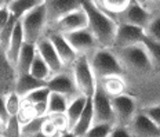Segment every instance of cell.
Returning <instances> with one entry per match:
<instances>
[{
	"instance_id": "cell-1",
	"label": "cell",
	"mask_w": 160,
	"mask_h": 137,
	"mask_svg": "<svg viewBox=\"0 0 160 137\" xmlns=\"http://www.w3.org/2000/svg\"><path fill=\"white\" fill-rule=\"evenodd\" d=\"M82 6L88 17V31L94 36L98 49H113L119 24L111 14L97 7L91 0H82Z\"/></svg>"
},
{
	"instance_id": "cell-2",
	"label": "cell",
	"mask_w": 160,
	"mask_h": 137,
	"mask_svg": "<svg viewBox=\"0 0 160 137\" xmlns=\"http://www.w3.org/2000/svg\"><path fill=\"white\" fill-rule=\"evenodd\" d=\"M87 57L97 81L106 76L123 75V68L112 49H97Z\"/></svg>"
},
{
	"instance_id": "cell-3",
	"label": "cell",
	"mask_w": 160,
	"mask_h": 137,
	"mask_svg": "<svg viewBox=\"0 0 160 137\" xmlns=\"http://www.w3.org/2000/svg\"><path fill=\"white\" fill-rule=\"evenodd\" d=\"M73 73V79H75L76 87H78L79 93L86 97H92L98 86V81H97L94 72L90 65L88 57L87 55H79L75 64L71 68Z\"/></svg>"
},
{
	"instance_id": "cell-4",
	"label": "cell",
	"mask_w": 160,
	"mask_h": 137,
	"mask_svg": "<svg viewBox=\"0 0 160 137\" xmlns=\"http://www.w3.org/2000/svg\"><path fill=\"white\" fill-rule=\"evenodd\" d=\"M24 32V38L26 43L36 45L43 38V29L47 24V17H46V3L39 7L33 8L28 14H25L19 19Z\"/></svg>"
},
{
	"instance_id": "cell-5",
	"label": "cell",
	"mask_w": 160,
	"mask_h": 137,
	"mask_svg": "<svg viewBox=\"0 0 160 137\" xmlns=\"http://www.w3.org/2000/svg\"><path fill=\"white\" fill-rule=\"evenodd\" d=\"M112 101V108L115 113V121L116 126H123V128H128L135 115L139 112L138 103L132 96L123 94L119 97H113L111 98Z\"/></svg>"
},
{
	"instance_id": "cell-6",
	"label": "cell",
	"mask_w": 160,
	"mask_h": 137,
	"mask_svg": "<svg viewBox=\"0 0 160 137\" xmlns=\"http://www.w3.org/2000/svg\"><path fill=\"white\" fill-rule=\"evenodd\" d=\"M91 100H92V109H94V125H97V123H112V125H116L111 97L106 94L99 86H97V90L94 96L91 97Z\"/></svg>"
},
{
	"instance_id": "cell-7",
	"label": "cell",
	"mask_w": 160,
	"mask_h": 137,
	"mask_svg": "<svg viewBox=\"0 0 160 137\" xmlns=\"http://www.w3.org/2000/svg\"><path fill=\"white\" fill-rule=\"evenodd\" d=\"M82 8V0H46L47 24L55 25L71 13Z\"/></svg>"
},
{
	"instance_id": "cell-8",
	"label": "cell",
	"mask_w": 160,
	"mask_h": 137,
	"mask_svg": "<svg viewBox=\"0 0 160 137\" xmlns=\"http://www.w3.org/2000/svg\"><path fill=\"white\" fill-rule=\"evenodd\" d=\"M47 87L51 93H59V94L66 96L71 101L73 98H76L78 96H80L71 69H65V71H62L61 73L54 75L48 81Z\"/></svg>"
},
{
	"instance_id": "cell-9",
	"label": "cell",
	"mask_w": 160,
	"mask_h": 137,
	"mask_svg": "<svg viewBox=\"0 0 160 137\" xmlns=\"http://www.w3.org/2000/svg\"><path fill=\"white\" fill-rule=\"evenodd\" d=\"M51 28H52L51 32H58V33H61V35L82 31V29H88L87 13L84 11V8H83V6H82V8L71 13V14L66 15L65 18H62L61 21L57 22L55 25H52Z\"/></svg>"
},
{
	"instance_id": "cell-10",
	"label": "cell",
	"mask_w": 160,
	"mask_h": 137,
	"mask_svg": "<svg viewBox=\"0 0 160 137\" xmlns=\"http://www.w3.org/2000/svg\"><path fill=\"white\" fill-rule=\"evenodd\" d=\"M113 17V15H112ZM118 18V24H124V25H131V26H138L145 31L146 26L151 24V14L145 10V7L139 6L137 2H132L130 7L126 11L120 13L115 15Z\"/></svg>"
},
{
	"instance_id": "cell-11",
	"label": "cell",
	"mask_w": 160,
	"mask_h": 137,
	"mask_svg": "<svg viewBox=\"0 0 160 137\" xmlns=\"http://www.w3.org/2000/svg\"><path fill=\"white\" fill-rule=\"evenodd\" d=\"M64 36L78 55H90L94 50L98 49L94 36H92V33L88 29H82V31L65 33Z\"/></svg>"
},
{
	"instance_id": "cell-12",
	"label": "cell",
	"mask_w": 160,
	"mask_h": 137,
	"mask_svg": "<svg viewBox=\"0 0 160 137\" xmlns=\"http://www.w3.org/2000/svg\"><path fill=\"white\" fill-rule=\"evenodd\" d=\"M145 39V31L138 26L124 25L119 24L118 35H116V40L113 49H127L132 46L141 45V42Z\"/></svg>"
},
{
	"instance_id": "cell-13",
	"label": "cell",
	"mask_w": 160,
	"mask_h": 137,
	"mask_svg": "<svg viewBox=\"0 0 160 137\" xmlns=\"http://www.w3.org/2000/svg\"><path fill=\"white\" fill-rule=\"evenodd\" d=\"M36 49H38L39 55L46 61V64L50 66V69L52 71L54 75L65 71V66L62 64L58 53H57L55 47L52 46V43L50 42V39L47 36H43V38L36 43Z\"/></svg>"
},
{
	"instance_id": "cell-14",
	"label": "cell",
	"mask_w": 160,
	"mask_h": 137,
	"mask_svg": "<svg viewBox=\"0 0 160 137\" xmlns=\"http://www.w3.org/2000/svg\"><path fill=\"white\" fill-rule=\"evenodd\" d=\"M47 38L50 39V42L52 43V46L55 47L57 53H58L59 58H61V61H62V64L65 66V69H71L79 55L76 54V51L68 43V40L65 39V36L61 35V33H58V32H51L47 35Z\"/></svg>"
},
{
	"instance_id": "cell-15",
	"label": "cell",
	"mask_w": 160,
	"mask_h": 137,
	"mask_svg": "<svg viewBox=\"0 0 160 137\" xmlns=\"http://www.w3.org/2000/svg\"><path fill=\"white\" fill-rule=\"evenodd\" d=\"M127 129L131 137H160V128H158L141 109Z\"/></svg>"
},
{
	"instance_id": "cell-16",
	"label": "cell",
	"mask_w": 160,
	"mask_h": 137,
	"mask_svg": "<svg viewBox=\"0 0 160 137\" xmlns=\"http://www.w3.org/2000/svg\"><path fill=\"white\" fill-rule=\"evenodd\" d=\"M98 86L108 94L111 98L127 94V83L122 75L106 76V78L98 79Z\"/></svg>"
},
{
	"instance_id": "cell-17",
	"label": "cell",
	"mask_w": 160,
	"mask_h": 137,
	"mask_svg": "<svg viewBox=\"0 0 160 137\" xmlns=\"http://www.w3.org/2000/svg\"><path fill=\"white\" fill-rule=\"evenodd\" d=\"M46 86H47V83L33 78L31 73H18V78H17V83H15V93L21 98H25L31 93L42 87H46Z\"/></svg>"
},
{
	"instance_id": "cell-18",
	"label": "cell",
	"mask_w": 160,
	"mask_h": 137,
	"mask_svg": "<svg viewBox=\"0 0 160 137\" xmlns=\"http://www.w3.org/2000/svg\"><path fill=\"white\" fill-rule=\"evenodd\" d=\"M18 78L15 66L10 64L4 54H2V96H7L15 92V83Z\"/></svg>"
},
{
	"instance_id": "cell-19",
	"label": "cell",
	"mask_w": 160,
	"mask_h": 137,
	"mask_svg": "<svg viewBox=\"0 0 160 137\" xmlns=\"http://www.w3.org/2000/svg\"><path fill=\"white\" fill-rule=\"evenodd\" d=\"M24 43H25V38H24V32H22V26H21V22H18L15 31H14V35H12L11 40L8 43V47L4 53L2 54L6 55V58L10 61V64L12 66L17 65V61H18V57L21 54V50L24 47Z\"/></svg>"
},
{
	"instance_id": "cell-20",
	"label": "cell",
	"mask_w": 160,
	"mask_h": 137,
	"mask_svg": "<svg viewBox=\"0 0 160 137\" xmlns=\"http://www.w3.org/2000/svg\"><path fill=\"white\" fill-rule=\"evenodd\" d=\"M94 126V109H92V100L88 97L87 105H86L84 111H83L82 116L78 121L71 132H73L78 137H86V134L90 132V129Z\"/></svg>"
},
{
	"instance_id": "cell-21",
	"label": "cell",
	"mask_w": 160,
	"mask_h": 137,
	"mask_svg": "<svg viewBox=\"0 0 160 137\" xmlns=\"http://www.w3.org/2000/svg\"><path fill=\"white\" fill-rule=\"evenodd\" d=\"M36 54H38V49H36V45H32V43H24V47L21 50V54L18 57V61H17L15 69L18 73H29L31 71V66L33 64L36 58Z\"/></svg>"
},
{
	"instance_id": "cell-22",
	"label": "cell",
	"mask_w": 160,
	"mask_h": 137,
	"mask_svg": "<svg viewBox=\"0 0 160 137\" xmlns=\"http://www.w3.org/2000/svg\"><path fill=\"white\" fill-rule=\"evenodd\" d=\"M44 3L46 0H11L7 3V7L17 19H21L25 14H28L33 8L39 7Z\"/></svg>"
},
{
	"instance_id": "cell-23",
	"label": "cell",
	"mask_w": 160,
	"mask_h": 137,
	"mask_svg": "<svg viewBox=\"0 0 160 137\" xmlns=\"http://www.w3.org/2000/svg\"><path fill=\"white\" fill-rule=\"evenodd\" d=\"M87 101H88V97L80 94L69 103V107H68V109H66V115H68L69 123H71V130L75 128V125L80 119L86 105H87Z\"/></svg>"
},
{
	"instance_id": "cell-24",
	"label": "cell",
	"mask_w": 160,
	"mask_h": 137,
	"mask_svg": "<svg viewBox=\"0 0 160 137\" xmlns=\"http://www.w3.org/2000/svg\"><path fill=\"white\" fill-rule=\"evenodd\" d=\"M29 73H31L33 78L39 79V81H42V82H46V83H48L50 79L54 76V73H52V71L50 69V66L46 64L44 60L39 55V53L36 54V58L31 66Z\"/></svg>"
},
{
	"instance_id": "cell-25",
	"label": "cell",
	"mask_w": 160,
	"mask_h": 137,
	"mask_svg": "<svg viewBox=\"0 0 160 137\" xmlns=\"http://www.w3.org/2000/svg\"><path fill=\"white\" fill-rule=\"evenodd\" d=\"M141 45H142V47L145 49L146 54H148V58H149V61H151V64L153 65V68L160 72V45L152 42L151 39H148L146 36L144 40L141 42Z\"/></svg>"
},
{
	"instance_id": "cell-26",
	"label": "cell",
	"mask_w": 160,
	"mask_h": 137,
	"mask_svg": "<svg viewBox=\"0 0 160 137\" xmlns=\"http://www.w3.org/2000/svg\"><path fill=\"white\" fill-rule=\"evenodd\" d=\"M47 103H48V113H51V112H66L71 100L64 94L50 92Z\"/></svg>"
},
{
	"instance_id": "cell-27",
	"label": "cell",
	"mask_w": 160,
	"mask_h": 137,
	"mask_svg": "<svg viewBox=\"0 0 160 137\" xmlns=\"http://www.w3.org/2000/svg\"><path fill=\"white\" fill-rule=\"evenodd\" d=\"M132 2L135 0H104L102 10L111 15H118L120 13L126 11Z\"/></svg>"
},
{
	"instance_id": "cell-28",
	"label": "cell",
	"mask_w": 160,
	"mask_h": 137,
	"mask_svg": "<svg viewBox=\"0 0 160 137\" xmlns=\"http://www.w3.org/2000/svg\"><path fill=\"white\" fill-rule=\"evenodd\" d=\"M47 118L52 122V125L55 126L61 134L71 132V123H69V118L66 115V112H51L47 113Z\"/></svg>"
},
{
	"instance_id": "cell-29",
	"label": "cell",
	"mask_w": 160,
	"mask_h": 137,
	"mask_svg": "<svg viewBox=\"0 0 160 137\" xmlns=\"http://www.w3.org/2000/svg\"><path fill=\"white\" fill-rule=\"evenodd\" d=\"M0 137H22V125L17 116H12L7 125L0 126Z\"/></svg>"
},
{
	"instance_id": "cell-30",
	"label": "cell",
	"mask_w": 160,
	"mask_h": 137,
	"mask_svg": "<svg viewBox=\"0 0 160 137\" xmlns=\"http://www.w3.org/2000/svg\"><path fill=\"white\" fill-rule=\"evenodd\" d=\"M17 118H18L21 125H25V123L31 122L33 119L39 118V116H38V113H36L35 105L25 101V100H22V105H21V108H19L18 113H17Z\"/></svg>"
},
{
	"instance_id": "cell-31",
	"label": "cell",
	"mask_w": 160,
	"mask_h": 137,
	"mask_svg": "<svg viewBox=\"0 0 160 137\" xmlns=\"http://www.w3.org/2000/svg\"><path fill=\"white\" fill-rule=\"evenodd\" d=\"M0 100L4 101L6 108H7L10 115L17 116V113H18L19 108H21V105H22V98L21 97L14 92V93H10V94H7V96H2V98Z\"/></svg>"
},
{
	"instance_id": "cell-32",
	"label": "cell",
	"mask_w": 160,
	"mask_h": 137,
	"mask_svg": "<svg viewBox=\"0 0 160 137\" xmlns=\"http://www.w3.org/2000/svg\"><path fill=\"white\" fill-rule=\"evenodd\" d=\"M115 126L112 123H97L90 129L86 137H111Z\"/></svg>"
},
{
	"instance_id": "cell-33",
	"label": "cell",
	"mask_w": 160,
	"mask_h": 137,
	"mask_svg": "<svg viewBox=\"0 0 160 137\" xmlns=\"http://www.w3.org/2000/svg\"><path fill=\"white\" fill-rule=\"evenodd\" d=\"M44 118H36L33 121L22 125V137H35L42 132V123Z\"/></svg>"
},
{
	"instance_id": "cell-34",
	"label": "cell",
	"mask_w": 160,
	"mask_h": 137,
	"mask_svg": "<svg viewBox=\"0 0 160 137\" xmlns=\"http://www.w3.org/2000/svg\"><path fill=\"white\" fill-rule=\"evenodd\" d=\"M48 96H50V90H48L47 86H46V87H42V89L36 90V92L31 93V94L26 96L25 98H22V100H25V101H28V103H31V104L35 105V104H39V103L48 101Z\"/></svg>"
},
{
	"instance_id": "cell-35",
	"label": "cell",
	"mask_w": 160,
	"mask_h": 137,
	"mask_svg": "<svg viewBox=\"0 0 160 137\" xmlns=\"http://www.w3.org/2000/svg\"><path fill=\"white\" fill-rule=\"evenodd\" d=\"M145 36L148 39H151L152 42L159 43L160 45V17L152 19L151 24L146 26L145 29Z\"/></svg>"
},
{
	"instance_id": "cell-36",
	"label": "cell",
	"mask_w": 160,
	"mask_h": 137,
	"mask_svg": "<svg viewBox=\"0 0 160 137\" xmlns=\"http://www.w3.org/2000/svg\"><path fill=\"white\" fill-rule=\"evenodd\" d=\"M141 111L144 112L158 128H160V104L145 107V108H142Z\"/></svg>"
},
{
	"instance_id": "cell-37",
	"label": "cell",
	"mask_w": 160,
	"mask_h": 137,
	"mask_svg": "<svg viewBox=\"0 0 160 137\" xmlns=\"http://www.w3.org/2000/svg\"><path fill=\"white\" fill-rule=\"evenodd\" d=\"M42 134L47 136V137H58L61 133L57 130V128L54 125H52V122L50 121L47 116H44V119H43V123H42Z\"/></svg>"
},
{
	"instance_id": "cell-38",
	"label": "cell",
	"mask_w": 160,
	"mask_h": 137,
	"mask_svg": "<svg viewBox=\"0 0 160 137\" xmlns=\"http://www.w3.org/2000/svg\"><path fill=\"white\" fill-rule=\"evenodd\" d=\"M111 137H131L127 128H123V126H115Z\"/></svg>"
},
{
	"instance_id": "cell-39",
	"label": "cell",
	"mask_w": 160,
	"mask_h": 137,
	"mask_svg": "<svg viewBox=\"0 0 160 137\" xmlns=\"http://www.w3.org/2000/svg\"><path fill=\"white\" fill-rule=\"evenodd\" d=\"M58 137H78L73 132H66V133H62V134H59Z\"/></svg>"
},
{
	"instance_id": "cell-40",
	"label": "cell",
	"mask_w": 160,
	"mask_h": 137,
	"mask_svg": "<svg viewBox=\"0 0 160 137\" xmlns=\"http://www.w3.org/2000/svg\"><path fill=\"white\" fill-rule=\"evenodd\" d=\"M91 2L94 3L97 7H99V8L102 10V3H104V0H91Z\"/></svg>"
},
{
	"instance_id": "cell-41",
	"label": "cell",
	"mask_w": 160,
	"mask_h": 137,
	"mask_svg": "<svg viewBox=\"0 0 160 137\" xmlns=\"http://www.w3.org/2000/svg\"><path fill=\"white\" fill-rule=\"evenodd\" d=\"M135 2L138 3L139 6H142V7H145V6H146V4H148V3H149V0H135Z\"/></svg>"
},
{
	"instance_id": "cell-42",
	"label": "cell",
	"mask_w": 160,
	"mask_h": 137,
	"mask_svg": "<svg viewBox=\"0 0 160 137\" xmlns=\"http://www.w3.org/2000/svg\"><path fill=\"white\" fill-rule=\"evenodd\" d=\"M35 137H47V136H44V134H42V133H39V134H36Z\"/></svg>"
},
{
	"instance_id": "cell-43",
	"label": "cell",
	"mask_w": 160,
	"mask_h": 137,
	"mask_svg": "<svg viewBox=\"0 0 160 137\" xmlns=\"http://www.w3.org/2000/svg\"><path fill=\"white\" fill-rule=\"evenodd\" d=\"M8 2H11V0H7V3ZM2 4H6V0H3V2H2Z\"/></svg>"
},
{
	"instance_id": "cell-44",
	"label": "cell",
	"mask_w": 160,
	"mask_h": 137,
	"mask_svg": "<svg viewBox=\"0 0 160 137\" xmlns=\"http://www.w3.org/2000/svg\"><path fill=\"white\" fill-rule=\"evenodd\" d=\"M153 2H158V3H160V0H153Z\"/></svg>"
}]
</instances>
